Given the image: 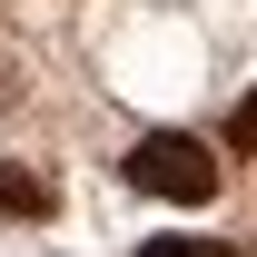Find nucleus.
<instances>
[{
  "label": "nucleus",
  "mask_w": 257,
  "mask_h": 257,
  "mask_svg": "<svg viewBox=\"0 0 257 257\" xmlns=\"http://www.w3.org/2000/svg\"><path fill=\"white\" fill-rule=\"evenodd\" d=\"M128 188L178 198V208H208V198H218V149L188 139V128H149V139L128 149Z\"/></svg>",
  "instance_id": "nucleus-1"
},
{
  "label": "nucleus",
  "mask_w": 257,
  "mask_h": 257,
  "mask_svg": "<svg viewBox=\"0 0 257 257\" xmlns=\"http://www.w3.org/2000/svg\"><path fill=\"white\" fill-rule=\"evenodd\" d=\"M50 208H60V188L40 168H0V218H50Z\"/></svg>",
  "instance_id": "nucleus-2"
},
{
  "label": "nucleus",
  "mask_w": 257,
  "mask_h": 257,
  "mask_svg": "<svg viewBox=\"0 0 257 257\" xmlns=\"http://www.w3.org/2000/svg\"><path fill=\"white\" fill-rule=\"evenodd\" d=\"M227 149H257V89L237 99V119H227Z\"/></svg>",
  "instance_id": "nucleus-3"
},
{
  "label": "nucleus",
  "mask_w": 257,
  "mask_h": 257,
  "mask_svg": "<svg viewBox=\"0 0 257 257\" xmlns=\"http://www.w3.org/2000/svg\"><path fill=\"white\" fill-rule=\"evenodd\" d=\"M139 257H218V247H208V237H149Z\"/></svg>",
  "instance_id": "nucleus-4"
}]
</instances>
